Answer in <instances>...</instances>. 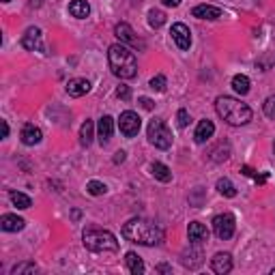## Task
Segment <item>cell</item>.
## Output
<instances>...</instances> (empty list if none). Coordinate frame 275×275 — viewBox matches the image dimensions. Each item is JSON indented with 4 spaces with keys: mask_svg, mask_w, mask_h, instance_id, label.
<instances>
[{
    "mask_svg": "<svg viewBox=\"0 0 275 275\" xmlns=\"http://www.w3.org/2000/svg\"><path fill=\"white\" fill-rule=\"evenodd\" d=\"M123 236L129 243H138V245H146V247L159 245L163 241V232L159 226L149 219H140V217L129 219L123 226Z\"/></svg>",
    "mask_w": 275,
    "mask_h": 275,
    "instance_id": "obj_1",
    "label": "cell"
},
{
    "mask_svg": "<svg viewBox=\"0 0 275 275\" xmlns=\"http://www.w3.org/2000/svg\"><path fill=\"white\" fill-rule=\"evenodd\" d=\"M107 63H110L112 74L116 78H121V80H131V78H136V74H138L136 54L123 43L110 45V50H107Z\"/></svg>",
    "mask_w": 275,
    "mask_h": 275,
    "instance_id": "obj_2",
    "label": "cell"
},
{
    "mask_svg": "<svg viewBox=\"0 0 275 275\" xmlns=\"http://www.w3.org/2000/svg\"><path fill=\"white\" fill-rule=\"evenodd\" d=\"M215 110H217L222 121H226L232 127H241V125H247L249 121H252V107H249L247 103H243L241 99L228 97V95L217 97V101H215Z\"/></svg>",
    "mask_w": 275,
    "mask_h": 275,
    "instance_id": "obj_3",
    "label": "cell"
},
{
    "mask_svg": "<svg viewBox=\"0 0 275 275\" xmlns=\"http://www.w3.org/2000/svg\"><path fill=\"white\" fill-rule=\"evenodd\" d=\"M82 243L88 252H95V254H105V252H116L118 249V241L116 236L110 232V230H103V228H97V226H88L82 234Z\"/></svg>",
    "mask_w": 275,
    "mask_h": 275,
    "instance_id": "obj_4",
    "label": "cell"
},
{
    "mask_svg": "<svg viewBox=\"0 0 275 275\" xmlns=\"http://www.w3.org/2000/svg\"><path fill=\"white\" fill-rule=\"evenodd\" d=\"M146 134H149V142L153 146H157L161 151L172 146V131H170L168 125H166V121H161V118H155V121L149 123Z\"/></svg>",
    "mask_w": 275,
    "mask_h": 275,
    "instance_id": "obj_5",
    "label": "cell"
},
{
    "mask_svg": "<svg viewBox=\"0 0 275 275\" xmlns=\"http://www.w3.org/2000/svg\"><path fill=\"white\" fill-rule=\"evenodd\" d=\"M234 215L230 213H222V215H215L213 217V232L219 241H228V239L234 234Z\"/></svg>",
    "mask_w": 275,
    "mask_h": 275,
    "instance_id": "obj_6",
    "label": "cell"
},
{
    "mask_svg": "<svg viewBox=\"0 0 275 275\" xmlns=\"http://www.w3.org/2000/svg\"><path fill=\"white\" fill-rule=\"evenodd\" d=\"M140 125H142L140 116H138L136 112H131V110L123 112L121 118H118V129H121V134H123L125 138H134V136H138Z\"/></svg>",
    "mask_w": 275,
    "mask_h": 275,
    "instance_id": "obj_7",
    "label": "cell"
},
{
    "mask_svg": "<svg viewBox=\"0 0 275 275\" xmlns=\"http://www.w3.org/2000/svg\"><path fill=\"white\" fill-rule=\"evenodd\" d=\"M22 45L26 47V50L30 52H43L45 47H43V34L37 26H30L26 28V32H24V37H22Z\"/></svg>",
    "mask_w": 275,
    "mask_h": 275,
    "instance_id": "obj_8",
    "label": "cell"
},
{
    "mask_svg": "<svg viewBox=\"0 0 275 275\" xmlns=\"http://www.w3.org/2000/svg\"><path fill=\"white\" fill-rule=\"evenodd\" d=\"M170 34H172L174 43L178 45V50H189V45H191V32H189V28L185 26V24H181V22L174 24Z\"/></svg>",
    "mask_w": 275,
    "mask_h": 275,
    "instance_id": "obj_9",
    "label": "cell"
},
{
    "mask_svg": "<svg viewBox=\"0 0 275 275\" xmlns=\"http://www.w3.org/2000/svg\"><path fill=\"white\" fill-rule=\"evenodd\" d=\"M114 34H116L118 39H121V43H129V45H140V47H144V43H142V41L136 37L134 28H131L129 24H125V22L116 24V28H114Z\"/></svg>",
    "mask_w": 275,
    "mask_h": 275,
    "instance_id": "obj_10",
    "label": "cell"
},
{
    "mask_svg": "<svg viewBox=\"0 0 275 275\" xmlns=\"http://www.w3.org/2000/svg\"><path fill=\"white\" fill-rule=\"evenodd\" d=\"M20 138H22V142H24L26 146H34V144H39V142H41L43 134H41V129H39V127H34L32 123H26V125L22 127Z\"/></svg>",
    "mask_w": 275,
    "mask_h": 275,
    "instance_id": "obj_11",
    "label": "cell"
},
{
    "mask_svg": "<svg viewBox=\"0 0 275 275\" xmlns=\"http://www.w3.org/2000/svg\"><path fill=\"white\" fill-rule=\"evenodd\" d=\"M211 269H213L215 273H219V275L230 273V269H232V256H230L228 252L215 254V258L211 260Z\"/></svg>",
    "mask_w": 275,
    "mask_h": 275,
    "instance_id": "obj_12",
    "label": "cell"
},
{
    "mask_svg": "<svg viewBox=\"0 0 275 275\" xmlns=\"http://www.w3.org/2000/svg\"><path fill=\"white\" fill-rule=\"evenodd\" d=\"M187 234H189V241L194 243V245H200V243L209 241V230H207V226L200 224V222H191L189 228H187Z\"/></svg>",
    "mask_w": 275,
    "mask_h": 275,
    "instance_id": "obj_13",
    "label": "cell"
},
{
    "mask_svg": "<svg viewBox=\"0 0 275 275\" xmlns=\"http://www.w3.org/2000/svg\"><path fill=\"white\" fill-rule=\"evenodd\" d=\"M191 15L198 20H219L224 15V11L219 7H211V5H198L191 11Z\"/></svg>",
    "mask_w": 275,
    "mask_h": 275,
    "instance_id": "obj_14",
    "label": "cell"
},
{
    "mask_svg": "<svg viewBox=\"0 0 275 275\" xmlns=\"http://www.w3.org/2000/svg\"><path fill=\"white\" fill-rule=\"evenodd\" d=\"M24 226H26V222H24L22 217H17V215L7 213V215L0 217V228H3L5 232H20V230H24Z\"/></svg>",
    "mask_w": 275,
    "mask_h": 275,
    "instance_id": "obj_15",
    "label": "cell"
},
{
    "mask_svg": "<svg viewBox=\"0 0 275 275\" xmlns=\"http://www.w3.org/2000/svg\"><path fill=\"white\" fill-rule=\"evenodd\" d=\"M88 90H90V82L84 78H74L67 82V93L71 97H82V95H86Z\"/></svg>",
    "mask_w": 275,
    "mask_h": 275,
    "instance_id": "obj_16",
    "label": "cell"
},
{
    "mask_svg": "<svg viewBox=\"0 0 275 275\" xmlns=\"http://www.w3.org/2000/svg\"><path fill=\"white\" fill-rule=\"evenodd\" d=\"M213 134H215V125L207 118V121H200V123H198L196 134H194V140L198 142V144H205V142H207Z\"/></svg>",
    "mask_w": 275,
    "mask_h": 275,
    "instance_id": "obj_17",
    "label": "cell"
},
{
    "mask_svg": "<svg viewBox=\"0 0 275 275\" xmlns=\"http://www.w3.org/2000/svg\"><path fill=\"white\" fill-rule=\"evenodd\" d=\"M99 142L101 144H107V140L112 138V131H114V118L112 116H101L99 118Z\"/></svg>",
    "mask_w": 275,
    "mask_h": 275,
    "instance_id": "obj_18",
    "label": "cell"
},
{
    "mask_svg": "<svg viewBox=\"0 0 275 275\" xmlns=\"http://www.w3.org/2000/svg\"><path fill=\"white\" fill-rule=\"evenodd\" d=\"M69 13L74 17H78V20H84L90 13V5L86 3V0H71L69 3Z\"/></svg>",
    "mask_w": 275,
    "mask_h": 275,
    "instance_id": "obj_19",
    "label": "cell"
},
{
    "mask_svg": "<svg viewBox=\"0 0 275 275\" xmlns=\"http://www.w3.org/2000/svg\"><path fill=\"white\" fill-rule=\"evenodd\" d=\"M125 265H127L129 273H134V275H142V273H144V262L140 260V256L136 252H127L125 254Z\"/></svg>",
    "mask_w": 275,
    "mask_h": 275,
    "instance_id": "obj_20",
    "label": "cell"
},
{
    "mask_svg": "<svg viewBox=\"0 0 275 275\" xmlns=\"http://www.w3.org/2000/svg\"><path fill=\"white\" fill-rule=\"evenodd\" d=\"M151 174L157 178V181H161V183H170V181H172L170 168H168V166H163V163H159V161L151 163Z\"/></svg>",
    "mask_w": 275,
    "mask_h": 275,
    "instance_id": "obj_21",
    "label": "cell"
},
{
    "mask_svg": "<svg viewBox=\"0 0 275 275\" xmlns=\"http://www.w3.org/2000/svg\"><path fill=\"white\" fill-rule=\"evenodd\" d=\"M181 260H183V265H185V267L196 269V267L202 265V252H200L198 247H194V249H189V252H185Z\"/></svg>",
    "mask_w": 275,
    "mask_h": 275,
    "instance_id": "obj_22",
    "label": "cell"
},
{
    "mask_svg": "<svg viewBox=\"0 0 275 275\" xmlns=\"http://www.w3.org/2000/svg\"><path fill=\"white\" fill-rule=\"evenodd\" d=\"M93 131H95V125H93V121H84V125H82V129H80V144L82 146H88L90 142H93Z\"/></svg>",
    "mask_w": 275,
    "mask_h": 275,
    "instance_id": "obj_23",
    "label": "cell"
},
{
    "mask_svg": "<svg viewBox=\"0 0 275 275\" xmlns=\"http://www.w3.org/2000/svg\"><path fill=\"white\" fill-rule=\"evenodd\" d=\"M249 86H252V82H249V78L247 76H234L232 78V88L239 93V95H247L249 93Z\"/></svg>",
    "mask_w": 275,
    "mask_h": 275,
    "instance_id": "obj_24",
    "label": "cell"
},
{
    "mask_svg": "<svg viewBox=\"0 0 275 275\" xmlns=\"http://www.w3.org/2000/svg\"><path fill=\"white\" fill-rule=\"evenodd\" d=\"M9 198H11V202H13L17 209H30L32 207V200L26 194H22V191H11Z\"/></svg>",
    "mask_w": 275,
    "mask_h": 275,
    "instance_id": "obj_25",
    "label": "cell"
},
{
    "mask_svg": "<svg viewBox=\"0 0 275 275\" xmlns=\"http://www.w3.org/2000/svg\"><path fill=\"white\" fill-rule=\"evenodd\" d=\"M217 191L222 196H226V198H234L236 196V187L232 185L230 178H219V181H217Z\"/></svg>",
    "mask_w": 275,
    "mask_h": 275,
    "instance_id": "obj_26",
    "label": "cell"
},
{
    "mask_svg": "<svg viewBox=\"0 0 275 275\" xmlns=\"http://www.w3.org/2000/svg\"><path fill=\"white\" fill-rule=\"evenodd\" d=\"M166 24V13L159 9H151L149 11V26L151 28H161Z\"/></svg>",
    "mask_w": 275,
    "mask_h": 275,
    "instance_id": "obj_27",
    "label": "cell"
},
{
    "mask_svg": "<svg viewBox=\"0 0 275 275\" xmlns=\"http://www.w3.org/2000/svg\"><path fill=\"white\" fill-rule=\"evenodd\" d=\"M24 273H37V267L32 262H22V265H15L11 269V275H24Z\"/></svg>",
    "mask_w": 275,
    "mask_h": 275,
    "instance_id": "obj_28",
    "label": "cell"
},
{
    "mask_svg": "<svg viewBox=\"0 0 275 275\" xmlns=\"http://www.w3.org/2000/svg\"><path fill=\"white\" fill-rule=\"evenodd\" d=\"M86 189H88V194H90V196H103L105 191H107V187H105L101 181H88Z\"/></svg>",
    "mask_w": 275,
    "mask_h": 275,
    "instance_id": "obj_29",
    "label": "cell"
},
{
    "mask_svg": "<svg viewBox=\"0 0 275 275\" xmlns=\"http://www.w3.org/2000/svg\"><path fill=\"white\" fill-rule=\"evenodd\" d=\"M166 84H168L166 76H155V78L151 80V88L157 90V93H163V90H166Z\"/></svg>",
    "mask_w": 275,
    "mask_h": 275,
    "instance_id": "obj_30",
    "label": "cell"
},
{
    "mask_svg": "<svg viewBox=\"0 0 275 275\" xmlns=\"http://www.w3.org/2000/svg\"><path fill=\"white\" fill-rule=\"evenodd\" d=\"M262 107H265V114H267L269 118H275V95H271V97L265 101V105H262Z\"/></svg>",
    "mask_w": 275,
    "mask_h": 275,
    "instance_id": "obj_31",
    "label": "cell"
},
{
    "mask_svg": "<svg viewBox=\"0 0 275 275\" xmlns=\"http://www.w3.org/2000/svg\"><path fill=\"white\" fill-rule=\"evenodd\" d=\"M176 121H178V127H181V129H185V127L189 125V121H191V118H189V112H187V110H178V114H176Z\"/></svg>",
    "mask_w": 275,
    "mask_h": 275,
    "instance_id": "obj_32",
    "label": "cell"
},
{
    "mask_svg": "<svg viewBox=\"0 0 275 275\" xmlns=\"http://www.w3.org/2000/svg\"><path fill=\"white\" fill-rule=\"evenodd\" d=\"M116 97L118 99H123V101H129L131 99V90H129V86H125V84H121L116 88Z\"/></svg>",
    "mask_w": 275,
    "mask_h": 275,
    "instance_id": "obj_33",
    "label": "cell"
},
{
    "mask_svg": "<svg viewBox=\"0 0 275 275\" xmlns=\"http://www.w3.org/2000/svg\"><path fill=\"white\" fill-rule=\"evenodd\" d=\"M140 103H142V107H144V110H153V107H155V103H153L149 97H140Z\"/></svg>",
    "mask_w": 275,
    "mask_h": 275,
    "instance_id": "obj_34",
    "label": "cell"
},
{
    "mask_svg": "<svg viewBox=\"0 0 275 275\" xmlns=\"http://www.w3.org/2000/svg\"><path fill=\"white\" fill-rule=\"evenodd\" d=\"M125 155H127L125 151H118L116 157H114V163H123V161H125Z\"/></svg>",
    "mask_w": 275,
    "mask_h": 275,
    "instance_id": "obj_35",
    "label": "cell"
},
{
    "mask_svg": "<svg viewBox=\"0 0 275 275\" xmlns=\"http://www.w3.org/2000/svg\"><path fill=\"white\" fill-rule=\"evenodd\" d=\"M161 3L166 7H178V5H181V0H161Z\"/></svg>",
    "mask_w": 275,
    "mask_h": 275,
    "instance_id": "obj_36",
    "label": "cell"
},
{
    "mask_svg": "<svg viewBox=\"0 0 275 275\" xmlns=\"http://www.w3.org/2000/svg\"><path fill=\"white\" fill-rule=\"evenodd\" d=\"M0 125H3V138L9 136V123L7 121H0Z\"/></svg>",
    "mask_w": 275,
    "mask_h": 275,
    "instance_id": "obj_37",
    "label": "cell"
},
{
    "mask_svg": "<svg viewBox=\"0 0 275 275\" xmlns=\"http://www.w3.org/2000/svg\"><path fill=\"white\" fill-rule=\"evenodd\" d=\"M157 271H163V273H166V271H170V267H166V265H159V267H157Z\"/></svg>",
    "mask_w": 275,
    "mask_h": 275,
    "instance_id": "obj_38",
    "label": "cell"
},
{
    "mask_svg": "<svg viewBox=\"0 0 275 275\" xmlns=\"http://www.w3.org/2000/svg\"><path fill=\"white\" fill-rule=\"evenodd\" d=\"M3 3H11V0H3Z\"/></svg>",
    "mask_w": 275,
    "mask_h": 275,
    "instance_id": "obj_39",
    "label": "cell"
},
{
    "mask_svg": "<svg viewBox=\"0 0 275 275\" xmlns=\"http://www.w3.org/2000/svg\"><path fill=\"white\" fill-rule=\"evenodd\" d=\"M271 273H273V275H275V269H273V271H271Z\"/></svg>",
    "mask_w": 275,
    "mask_h": 275,
    "instance_id": "obj_40",
    "label": "cell"
},
{
    "mask_svg": "<svg viewBox=\"0 0 275 275\" xmlns=\"http://www.w3.org/2000/svg\"><path fill=\"white\" fill-rule=\"evenodd\" d=\"M273 151H275V146H273Z\"/></svg>",
    "mask_w": 275,
    "mask_h": 275,
    "instance_id": "obj_41",
    "label": "cell"
}]
</instances>
